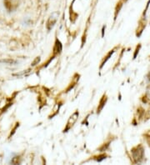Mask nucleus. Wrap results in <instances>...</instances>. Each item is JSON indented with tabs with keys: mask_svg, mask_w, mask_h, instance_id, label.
Wrapping results in <instances>:
<instances>
[{
	"mask_svg": "<svg viewBox=\"0 0 150 165\" xmlns=\"http://www.w3.org/2000/svg\"><path fill=\"white\" fill-rule=\"evenodd\" d=\"M4 6L9 12H11L15 10L18 6V0H4Z\"/></svg>",
	"mask_w": 150,
	"mask_h": 165,
	"instance_id": "obj_1",
	"label": "nucleus"
},
{
	"mask_svg": "<svg viewBox=\"0 0 150 165\" xmlns=\"http://www.w3.org/2000/svg\"><path fill=\"white\" fill-rule=\"evenodd\" d=\"M57 18H58V14L57 13H54L52 15L50 16V18H48L47 23V28L48 30H50L54 26L56 21H57Z\"/></svg>",
	"mask_w": 150,
	"mask_h": 165,
	"instance_id": "obj_2",
	"label": "nucleus"
},
{
	"mask_svg": "<svg viewBox=\"0 0 150 165\" xmlns=\"http://www.w3.org/2000/svg\"><path fill=\"white\" fill-rule=\"evenodd\" d=\"M79 112H75L73 115H71V117L69 118V121H68V127H67L66 129H64V131H66L67 129H69L70 127H72V126L75 124V122L77 121V119L79 118Z\"/></svg>",
	"mask_w": 150,
	"mask_h": 165,
	"instance_id": "obj_3",
	"label": "nucleus"
},
{
	"mask_svg": "<svg viewBox=\"0 0 150 165\" xmlns=\"http://www.w3.org/2000/svg\"><path fill=\"white\" fill-rule=\"evenodd\" d=\"M106 97L105 96H103V98L101 99V101H100V106H99V108L98 109V113H99L101 110H102V109L103 108V106H104V104H105V103H106Z\"/></svg>",
	"mask_w": 150,
	"mask_h": 165,
	"instance_id": "obj_4",
	"label": "nucleus"
},
{
	"mask_svg": "<svg viewBox=\"0 0 150 165\" xmlns=\"http://www.w3.org/2000/svg\"><path fill=\"white\" fill-rule=\"evenodd\" d=\"M55 50L57 51V52H58V53H60V52H61V50H62V44H61V43H60L58 40H57V41H56Z\"/></svg>",
	"mask_w": 150,
	"mask_h": 165,
	"instance_id": "obj_5",
	"label": "nucleus"
},
{
	"mask_svg": "<svg viewBox=\"0 0 150 165\" xmlns=\"http://www.w3.org/2000/svg\"><path fill=\"white\" fill-rule=\"evenodd\" d=\"M0 62H3V63H16L17 62L14 61V60H12V59H6V60H0Z\"/></svg>",
	"mask_w": 150,
	"mask_h": 165,
	"instance_id": "obj_6",
	"label": "nucleus"
}]
</instances>
